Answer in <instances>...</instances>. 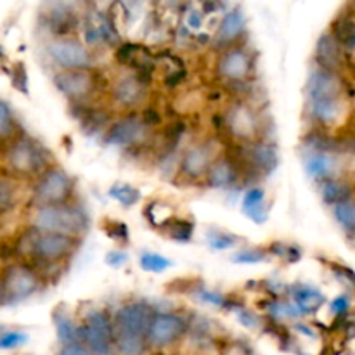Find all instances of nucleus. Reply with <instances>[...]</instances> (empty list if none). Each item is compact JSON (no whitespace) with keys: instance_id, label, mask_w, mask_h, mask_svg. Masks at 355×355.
Segmentation results:
<instances>
[{"instance_id":"obj_1","label":"nucleus","mask_w":355,"mask_h":355,"mask_svg":"<svg viewBox=\"0 0 355 355\" xmlns=\"http://www.w3.org/2000/svg\"><path fill=\"white\" fill-rule=\"evenodd\" d=\"M155 311L146 302L121 304L113 314L114 352L116 355H142L148 347V329Z\"/></svg>"},{"instance_id":"obj_2","label":"nucleus","mask_w":355,"mask_h":355,"mask_svg":"<svg viewBox=\"0 0 355 355\" xmlns=\"http://www.w3.org/2000/svg\"><path fill=\"white\" fill-rule=\"evenodd\" d=\"M82 239L55 232H38L28 229L21 236L17 253L28 257L35 266H59L69 262L78 252Z\"/></svg>"},{"instance_id":"obj_3","label":"nucleus","mask_w":355,"mask_h":355,"mask_svg":"<svg viewBox=\"0 0 355 355\" xmlns=\"http://www.w3.org/2000/svg\"><path fill=\"white\" fill-rule=\"evenodd\" d=\"M30 227L38 232H55L83 239L90 229V217L78 201L52 207H33L30 214Z\"/></svg>"},{"instance_id":"obj_4","label":"nucleus","mask_w":355,"mask_h":355,"mask_svg":"<svg viewBox=\"0 0 355 355\" xmlns=\"http://www.w3.org/2000/svg\"><path fill=\"white\" fill-rule=\"evenodd\" d=\"M76 182L64 168L51 165L44 173L35 179L31 189V205L33 207H52L76 201Z\"/></svg>"},{"instance_id":"obj_5","label":"nucleus","mask_w":355,"mask_h":355,"mask_svg":"<svg viewBox=\"0 0 355 355\" xmlns=\"http://www.w3.org/2000/svg\"><path fill=\"white\" fill-rule=\"evenodd\" d=\"M6 163L14 177H35V179L51 166L49 153L37 141L26 135H19L9 142Z\"/></svg>"},{"instance_id":"obj_6","label":"nucleus","mask_w":355,"mask_h":355,"mask_svg":"<svg viewBox=\"0 0 355 355\" xmlns=\"http://www.w3.org/2000/svg\"><path fill=\"white\" fill-rule=\"evenodd\" d=\"M40 270L33 263H9L3 269L0 279V302L2 304H19L33 297L42 288Z\"/></svg>"},{"instance_id":"obj_7","label":"nucleus","mask_w":355,"mask_h":355,"mask_svg":"<svg viewBox=\"0 0 355 355\" xmlns=\"http://www.w3.org/2000/svg\"><path fill=\"white\" fill-rule=\"evenodd\" d=\"M80 342L94 355H114L113 314L106 309H92L80 321Z\"/></svg>"},{"instance_id":"obj_8","label":"nucleus","mask_w":355,"mask_h":355,"mask_svg":"<svg viewBox=\"0 0 355 355\" xmlns=\"http://www.w3.org/2000/svg\"><path fill=\"white\" fill-rule=\"evenodd\" d=\"M45 54L52 64L61 69H90L94 68L92 51L73 35L55 37L45 47Z\"/></svg>"},{"instance_id":"obj_9","label":"nucleus","mask_w":355,"mask_h":355,"mask_svg":"<svg viewBox=\"0 0 355 355\" xmlns=\"http://www.w3.org/2000/svg\"><path fill=\"white\" fill-rule=\"evenodd\" d=\"M189 329V321L179 312H155L148 329V347L156 350L166 349L182 340Z\"/></svg>"},{"instance_id":"obj_10","label":"nucleus","mask_w":355,"mask_h":355,"mask_svg":"<svg viewBox=\"0 0 355 355\" xmlns=\"http://www.w3.org/2000/svg\"><path fill=\"white\" fill-rule=\"evenodd\" d=\"M149 125L141 114L127 113L106 127L103 142L111 148H132L148 139Z\"/></svg>"},{"instance_id":"obj_11","label":"nucleus","mask_w":355,"mask_h":355,"mask_svg":"<svg viewBox=\"0 0 355 355\" xmlns=\"http://www.w3.org/2000/svg\"><path fill=\"white\" fill-rule=\"evenodd\" d=\"M55 89L71 103H83L96 94L99 78L94 68L90 69H61L52 76Z\"/></svg>"},{"instance_id":"obj_12","label":"nucleus","mask_w":355,"mask_h":355,"mask_svg":"<svg viewBox=\"0 0 355 355\" xmlns=\"http://www.w3.org/2000/svg\"><path fill=\"white\" fill-rule=\"evenodd\" d=\"M218 156L220 153L211 139L194 142L180 156L179 175L186 180H205Z\"/></svg>"},{"instance_id":"obj_13","label":"nucleus","mask_w":355,"mask_h":355,"mask_svg":"<svg viewBox=\"0 0 355 355\" xmlns=\"http://www.w3.org/2000/svg\"><path fill=\"white\" fill-rule=\"evenodd\" d=\"M215 73L222 82L243 83L253 73V55L245 45H234L218 52Z\"/></svg>"},{"instance_id":"obj_14","label":"nucleus","mask_w":355,"mask_h":355,"mask_svg":"<svg viewBox=\"0 0 355 355\" xmlns=\"http://www.w3.org/2000/svg\"><path fill=\"white\" fill-rule=\"evenodd\" d=\"M110 97L118 110L135 111L148 99V87L137 73H120L111 82Z\"/></svg>"},{"instance_id":"obj_15","label":"nucleus","mask_w":355,"mask_h":355,"mask_svg":"<svg viewBox=\"0 0 355 355\" xmlns=\"http://www.w3.org/2000/svg\"><path fill=\"white\" fill-rule=\"evenodd\" d=\"M225 128L241 144L260 139V120L257 111L246 103H236L225 111Z\"/></svg>"},{"instance_id":"obj_16","label":"nucleus","mask_w":355,"mask_h":355,"mask_svg":"<svg viewBox=\"0 0 355 355\" xmlns=\"http://www.w3.org/2000/svg\"><path fill=\"white\" fill-rule=\"evenodd\" d=\"M239 159L243 165L250 170V172L257 173L260 177H267L277 168L279 163V153L277 148L269 141H259L245 142L239 148Z\"/></svg>"},{"instance_id":"obj_17","label":"nucleus","mask_w":355,"mask_h":355,"mask_svg":"<svg viewBox=\"0 0 355 355\" xmlns=\"http://www.w3.org/2000/svg\"><path fill=\"white\" fill-rule=\"evenodd\" d=\"M345 94L307 99V113L315 125L322 128L336 127L345 116Z\"/></svg>"},{"instance_id":"obj_18","label":"nucleus","mask_w":355,"mask_h":355,"mask_svg":"<svg viewBox=\"0 0 355 355\" xmlns=\"http://www.w3.org/2000/svg\"><path fill=\"white\" fill-rule=\"evenodd\" d=\"M304 170L318 184L324 180L336 179L340 172V163L336 151L331 149L307 148L304 153Z\"/></svg>"},{"instance_id":"obj_19","label":"nucleus","mask_w":355,"mask_h":355,"mask_svg":"<svg viewBox=\"0 0 355 355\" xmlns=\"http://www.w3.org/2000/svg\"><path fill=\"white\" fill-rule=\"evenodd\" d=\"M246 28H248V19H246L245 10L239 9V7H232V9L225 10L222 19L218 21L217 30H215V45L220 47V51L239 45L241 38L245 37Z\"/></svg>"},{"instance_id":"obj_20","label":"nucleus","mask_w":355,"mask_h":355,"mask_svg":"<svg viewBox=\"0 0 355 355\" xmlns=\"http://www.w3.org/2000/svg\"><path fill=\"white\" fill-rule=\"evenodd\" d=\"M305 94H307V99L326 96H342L343 82L338 73L329 71V69H324L315 64L311 69V73H309Z\"/></svg>"},{"instance_id":"obj_21","label":"nucleus","mask_w":355,"mask_h":355,"mask_svg":"<svg viewBox=\"0 0 355 355\" xmlns=\"http://www.w3.org/2000/svg\"><path fill=\"white\" fill-rule=\"evenodd\" d=\"M241 177V166L232 156L220 155L205 177V184L210 189H231Z\"/></svg>"},{"instance_id":"obj_22","label":"nucleus","mask_w":355,"mask_h":355,"mask_svg":"<svg viewBox=\"0 0 355 355\" xmlns=\"http://www.w3.org/2000/svg\"><path fill=\"white\" fill-rule=\"evenodd\" d=\"M315 62L321 68L338 73L343 64V47L331 31H324L315 44Z\"/></svg>"},{"instance_id":"obj_23","label":"nucleus","mask_w":355,"mask_h":355,"mask_svg":"<svg viewBox=\"0 0 355 355\" xmlns=\"http://www.w3.org/2000/svg\"><path fill=\"white\" fill-rule=\"evenodd\" d=\"M52 324H54L55 336L61 347L80 342V322L73 318V314L64 305H59L52 311Z\"/></svg>"},{"instance_id":"obj_24","label":"nucleus","mask_w":355,"mask_h":355,"mask_svg":"<svg viewBox=\"0 0 355 355\" xmlns=\"http://www.w3.org/2000/svg\"><path fill=\"white\" fill-rule=\"evenodd\" d=\"M241 211L253 224H266L267 218H269V205H267L266 191L259 186L248 187L245 194H243Z\"/></svg>"},{"instance_id":"obj_25","label":"nucleus","mask_w":355,"mask_h":355,"mask_svg":"<svg viewBox=\"0 0 355 355\" xmlns=\"http://www.w3.org/2000/svg\"><path fill=\"white\" fill-rule=\"evenodd\" d=\"M291 302L298 309L300 315H311L318 312L326 304V297L319 288L300 284V286L291 290Z\"/></svg>"},{"instance_id":"obj_26","label":"nucleus","mask_w":355,"mask_h":355,"mask_svg":"<svg viewBox=\"0 0 355 355\" xmlns=\"http://www.w3.org/2000/svg\"><path fill=\"white\" fill-rule=\"evenodd\" d=\"M319 196H321V200L328 207H335V205L343 203V201L354 198L350 184L347 180L340 179V177L324 180V182L319 184Z\"/></svg>"},{"instance_id":"obj_27","label":"nucleus","mask_w":355,"mask_h":355,"mask_svg":"<svg viewBox=\"0 0 355 355\" xmlns=\"http://www.w3.org/2000/svg\"><path fill=\"white\" fill-rule=\"evenodd\" d=\"M19 201V186L14 175H0V215L14 210Z\"/></svg>"},{"instance_id":"obj_28","label":"nucleus","mask_w":355,"mask_h":355,"mask_svg":"<svg viewBox=\"0 0 355 355\" xmlns=\"http://www.w3.org/2000/svg\"><path fill=\"white\" fill-rule=\"evenodd\" d=\"M333 217L342 231L349 236H355V198L331 207Z\"/></svg>"},{"instance_id":"obj_29","label":"nucleus","mask_w":355,"mask_h":355,"mask_svg":"<svg viewBox=\"0 0 355 355\" xmlns=\"http://www.w3.org/2000/svg\"><path fill=\"white\" fill-rule=\"evenodd\" d=\"M173 266H175V262H173L172 259H168V257L162 255V253L146 250V252H142L141 255H139V267H141L144 272L162 274L166 272L168 269H172Z\"/></svg>"},{"instance_id":"obj_30","label":"nucleus","mask_w":355,"mask_h":355,"mask_svg":"<svg viewBox=\"0 0 355 355\" xmlns=\"http://www.w3.org/2000/svg\"><path fill=\"white\" fill-rule=\"evenodd\" d=\"M17 132H19V125L14 116L12 107L6 101H0V141L12 142L14 139L19 137Z\"/></svg>"},{"instance_id":"obj_31","label":"nucleus","mask_w":355,"mask_h":355,"mask_svg":"<svg viewBox=\"0 0 355 355\" xmlns=\"http://www.w3.org/2000/svg\"><path fill=\"white\" fill-rule=\"evenodd\" d=\"M331 33L335 35L336 40L340 42L343 49L347 51H354L355 49V19L350 16L340 17L335 23V28L331 30Z\"/></svg>"},{"instance_id":"obj_32","label":"nucleus","mask_w":355,"mask_h":355,"mask_svg":"<svg viewBox=\"0 0 355 355\" xmlns=\"http://www.w3.org/2000/svg\"><path fill=\"white\" fill-rule=\"evenodd\" d=\"M159 231H162L166 238L173 239V241L187 243L191 241V238H193L194 224L189 220H175V218H172V220H170L166 225H163Z\"/></svg>"},{"instance_id":"obj_33","label":"nucleus","mask_w":355,"mask_h":355,"mask_svg":"<svg viewBox=\"0 0 355 355\" xmlns=\"http://www.w3.org/2000/svg\"><path fill=\"white\" fill-rule=\"evenodd\" d=\"M107 194L125 208L135 207L139 203V200H141V191L135 189L130 184H114V186L110 187Z\"/></svg>"},{"instance_id":"obj_34","label":"nucleus","mask_w":355,"mask_h":355,"mask_svg":"<svg viewBox=\"0 0 355 355\" xmlns=\"http://www.w3.org/2000/svg\"><path fill=\"white\" fill-rule=\"evenodd\" d=\"M208 245H210L211 250L215 252H225V250L236 248V246L241 243V239L236 234H231V232L218 231V229H211L207 236Z\"/></svg>"},{"instance_id":"obj_35","label":"nucleus","mask_w":355,"mask_h":355,"mask_svg":"<svg viewBox=\"0 0 355 355\" xmlns=\"http://www.w3.org/2000/svg\"><path fill=\"white\" fill-rule=\"evenodd\" d=\"M267 259H269V250L248 246V248L238 250L231 260L234 263H239V266H255V263L266 262Z\"/></svg>"},{"instance_id":"obj_36","label":"nucleus","mask_w":355,"mask_h":355,"mask_svg":"<svg viewBox=\"0 0 355 355\" xmlns=\"http://www.w3.org/2000/svg\"><path fill=\"white\" fill-rule=\"evenodd\" d=\"M30 336L26 331H21V329H6V331L0 335V350H16L21 349L23 345H26Z\"/></svg>"},{"instance_id":"obj_37","label":"nucleus","mask_w":355,"mask_h":355,"mask_svg":"<svg viewBox=\"0 0 355 355\" xmlns=\"http://www.w3.org/2000/svg\"><path fill=\"white\" fill-rule=\"evenodd\" d=\"M269 314L272 315L276 321H293V319L302 318L298 309L291 300L288 302H274L269 307Z\"/></svg>"},{"instance_id":"obj_38","label":"nucleus","mask_w":355,"mask_h":355,"mask_svg":"<svg viewBox=\"0 0 355 355\" xmlns=\"http://www.w3.org/2000/svg\"><path fill=\"white\" fill-rule=\"evenodd\" d=\"M350 307H352L350 295L342 293V295H338L335 300H331V304H329V312H331L335 318H343V315L349 314Z\"/></svg>"},{"instance_id":"obj_39","label":"nucleus","mask_w":355,"mask_h":355,"mask_svg":"<svg viewBox=\"0 0 355 355\" xmlns=\"http://www.w3.org/2000/svg\"><path fill=\"white\" fill-rule=\"evenodd\" d=\"M198 300L203 302V304L207 305H214V307H224V305L227 304L225 295H222L220 291H214V290L198 291Z\"/></svg>"},{"instance_id":"obj_40","label":"nucleus","mask_w":355,"mask_h":355,"mask_svg":"<svg viewBox=\"0 0 355 355\" xmlns=\"http://www.w3.org/2000/svg\"><path fill=\"white\" fill-rule=\"evenodd\" d=\"M128 260H130V255H128L125 250H111V252H107L106 257H104L106 266L113 267V269H121V267L127 266Z\"/></svg>"},{"instance_id":"obj_41","label":"nucleus","mask_w":355,"mask_h":355,"mask_svg":"<svg viewBox=\"0 0 355 355\" xmlns=\"http://www.w3.org/2000/svg\"><path fill=\"white\" fill-rule=\"evenodd\" d=\"M236 315H238V321L241 322V324L245 326V328H248V329H255L257 326L260 324L259 318H257V315L253 314V312L246 311V309H239V311H236Z\"/></svg>"},{"instance_id":"obj_42","label":"nucleus","mask_w":355,"mask_h":355,"mask_svg":"<svg viewBox=\"0 0 355 355\" xmlns=\"http://www.w3.org/2000/svg\"><path fill=\"white\" fill-rule=\"evenodd\" d=\"M58 355H94V354L90 352L82 342H78V343H71V345L61 347V350H59Z\"/></svg>"},{"instance_id":"obj_43","label":"nucleus","mask_w":355,"mask_h":355,"mask_svg":"<svg viewBox=\"0 0 355 355\" xmlns=\"http://www.w3.org/2000/svg\"><path fill=\"white\" fill-rule=\"evenodd\" d=\"M335 274L338 276L340 281L349 284L350 288L355 291V272L354 270L347 269V267H335Z\"/></svg>"},{"instance_id":"obj_44","label":"nucleus","mask_w":355,"mask_h":355,"mask_svg":"<svg viewBox=\"0 0 355 355\" xmlns=\"http://www.w3.org/2000/svg\"><path fill=\"white\" fill-rule=\"evenodd\" d=\"M116 234L123 236L125 241H128V232H127V227H125L121 222H111L110 224V229H107V238L111 239H116Z\"/></svg>"},{"instance_id":"obj_45","label":"nucleus","mask_w":355,"mask_h":355,"mask_svg":"<svg viewBox=\"0 0 355 355\" xmlns=\"http://www.w3.org/2000/svg\"><path fill=\"white\" fill-rule=\"evenodd\" d=\"M201 24H203V16H201V12L191 10V12L187 14V26H189L191 30H200Z\"/></svg>"},{"instance_id":"obj_46","label":"nucleus","mask_w":355,"mask_h":355,"mask_svg":"<svg viewBox=\"0 0 355 355\" xmlns=\"http://www.w3.org/2000/svg\"><path fill=\"white\" fill-rule=\"evenodd\" d=\"M295 328H297L298 331H302V335L309 336V338H315V335H314L315 331H314V329H311L307 324H304V322H298V324L295 326Z\"/></svg>"},{"instance_id":"obj_47","label":"nucleus","mask_w":355,"mask_h":355,"mask_svg":"<svg viewBox=\"0 0 355 355\" xmlns=\"http://www.w3.org/2000/svg\"><path fill=\"white\" fill-rule=\"evenodd\" d=\"M21 68H23V66H21ZM16 71L17 73H19L21 71V69L19 68H17L16 69ZM21 73H24V69H23V71H21ZM23 76H26V73H24V75ZM21 82H23V85H24V83H26L28 82V78H21ZM14 85H16L17 87V89H19V80H14Z\"/></svg>"},{"instance_id":"obj_48","label":"nucleus","mask_w":355,"mask_h":355,"mask_svg":"<svg viewBox=\"0 0 355 355\" xmlns=\"http://www.w3.org/2000/svg\"><path fill=\"white\" fill-rule=\"evenodd\" d=\"M349 148H350V151H352V153H355V137L352 139V141H350Z\"/></svg>"},{"instance_id":"obj_49","label":"nucleus","mask_w":355,"mask_h":355,"mask_svg":"<svg viewBox=\"0 0 355 355\" xmlns=\"http://www.w3.org/2000/svg\"><path fill=\"white\" fill-rule=\"evenodd\" d=\"M3 331H6V328H3V326L2 324H0V335H2V333Z\"/></svg>"},{"instance_id":"obj_50","label":"nucleus","mask_w":355,"mask_h":355,"mask_svg":"<svg viewBox=\"0 0 355 355\" xmlns=\"http://www.w3.org/2000/svg\"><path fill=\"white\" fill-rule=\"evenodd\" d=\"M3 58V52H2V49H0V59Z\"/></svg>"}]
</instances>
